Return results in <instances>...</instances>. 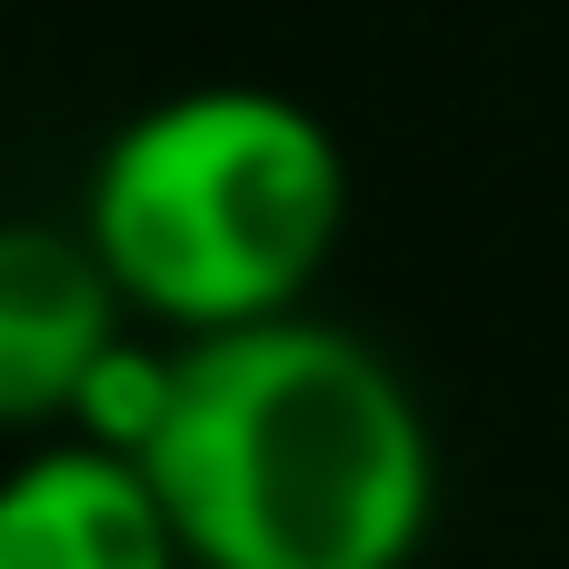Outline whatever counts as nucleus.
Wrapping results in <instances>:
<instances>
[{
  "mask_svg": "<svg viewBox=\"0 0 569 569\" xmlns=\"http://www.w3.org/2000/svg\"><path fill=\"white\" fill-rule=\"evenodd\" d=\"M170 400H180V350H150V340L120 330V340L100 350V370L80 380L60 440H90V450H110V460H150V440L170 430Z\"/></svg>",
  "mask_w": 569,
  "mask_h": 569,
  "instance_id": "39448f33",
  "label": "nucleus"
},
{
  "mask_svg": "<svg viewBox=\"0 0 569 569\" xmlns=\"http://www.w3.org/2000/svg\"><path fill=\"white\" fill-rule=\"evenodd\" d=\"M340 220V130L270 80H190L140 100L80 180V240L110 290L180 340L290 320L330 270Z\"/></svg>",
  "mask_w": 569,
  "mask_h": 569,
  "instance_id": "f03ea898",
  "label": "nucleus"
},
{
  "mask_svg": "<svg viewBox=\"0 0 569 569\" xmlns=\"http://www.w3.org/2000/svg\"><path fill=\"white\" fill-rule=\"evenodd\" d=\"M120 290L80 230L0 220V430H70L80 380L120 340Z\"/></svg>",
  "mask_w": 569,
  "mask_h": 569,
  "instance_id": "7ed1b4c3",
  "label": "nucleus"
},
{
  "mask_svg": "<svg viewBox=\"0 0 569 569\" xmlns=\"http://www.w3.org/2000/svg\"><path fill=\"white\" fill-rule=\"evenodd\" d=\"M140 470L190 569H410L440 510L420 390L310 310L180 340V400Z\"/></svg>",
  "mask_w": 569,
  "mask_h": 569,
  "instance_id": "f257e3e1",
  "label": "nucleus"
},
{
  "mask_svg": "<svg viewBox=\"0 0 569 569\" xmlns=\"http://www.w3.org/2000/svg\"><path fill=\"white\" fill-rule=\"evenodd\" d=\"M0 569H190L140 460L50 440L0 470Z\"/></svg>",
  "mask_w": 569,
  "mask_h": 569,
  "instance_id": "20e7f679",
  "label": "nucleus"
}]
</instances>
